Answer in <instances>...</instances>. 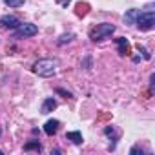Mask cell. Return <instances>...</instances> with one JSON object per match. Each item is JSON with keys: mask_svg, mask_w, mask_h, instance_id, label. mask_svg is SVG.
<instances>
[{"mask_svg": "<svg viewBox=\"0 0 155 155\" xmlns=\"http://www.w3.org/2000/svg\"><path fill=\"white\" fill-rule=\"evenodd\" d=\"M33 71L38 77H51L57 71V60H53V58H40V60L35 62Z\"/></svg>", "mask_w": 155, "mask_h": 155, "instance_id": "obj_1", "label": "cell"}, {"mask_svg": "<svg viewBox=\"0 0 155 155\" xmlns=\"http://www.w3.org/2000/svg\"><path fill=\"white\" fill-rule=\"evenodd\" d=\"M115 31V26L113 24H99L97 28H93L91 31H90V38L91 40H102V38H108V37H111V33Z\"/></svg>", "mask_w": 155, "mask_h": 155, "instance_id": "obj_2", "label": "cell"}, {"mask_svg": "<svg viewBox=\"0 0 155 155\" xmlns=\"http://www.w3.org/2000/svg\"><path fill=\"white\" fill-rule=\"evenodd\" d=\"M135 24H137V28H139V29H142V31L151 29V28H153V24H155V13H153V11L139 13V15H137Z\"/></svg>", "mask_w": 155, "mask_h": 155, "instance_id": "obj_3", "label": "cell"}, {"mask_svg": "<svg viewBox=\"0 0 155 155\" xmlns=\"http://www.w3.org/2000/svg\"><path fill=\"white\" fill-rule=\"evenodd\" d=\"M38 33V28L35 24H20L18 28H15V33L13 37L15 38H28V37H33Z\"/></svg>", "mask_w": 155, "mask_h": 155, "instance_id": "obj_4", "label": "cell"}, {"mask_svg": "<svg viewBox=\"0 0 155 155\" xmlns=\"http://www.w3.org/2000/svg\"><path fill=\"white\" fill-rule=\"evenodd\" d=\"M20 24H22V22H20L17 17H13V15H6V17L0 18V26L6 28V29H15V28H18Z\"/></svg>", "mask_w": 155, "mask_h": 155, "instance_id": "obj_5", "label": "cell"}, {"mask_svg": "<svg viewBox=\"0 0 155 155\" xmlns=\"http://www.w3.org/2000/svg\"><path fill=\"white\" fill-rule=\"evenodd\" d=\"M117 46H119V53H120L122 57L130 53V42H128V38H124V37L117 38Z\"/></svg>", "mask_w": 155, "mask_h": 155, "instance_id": "obj_6", "label": "cell"}, {"mask_svg": "<svg viewBox=\"0 0 155 155\" xmlns=\"http://www.w3.org/2000/svg\"><path fill=\"white\" fill-rule=\"evenodd\" d=\"M58 126H60V122H58V120H55V119H53V120H48V122H46V126H44V131H46L48 135H55V133H57V130H58Z\"/></svg>", "mask_w": 155, "mask_h": 155, "instance_id": "obj_7", "label": "cell"}, {"mask_svg": "<svg viewBox=\"0 0 155 155\" xmlns=\"http://www.w3.org/2000/svg\"><path fill=\"white\" fill-rule=\"evenodd\" d=\"M55 108H57V101L55 99H46L44 104H42V113H51Z\"/></svg>", "mask_w": 155, "mask_h": 155, "instance_id": "obj_8", "label": "cell"}, {"mask_svg": "<svg viewBox=\"0 0 155 155\" xmlns=\"http://www.w3.org/2000/svg\"><path fill=\"white\" fill-rule=\"evenodd\" d=\"M66 139L68 140H73L75 144H82V133L81 131H68L66 133Z\"/></svg>", "mask_w": 155, "mask_h": 155, "instance_id": "obj_9", "label": "cell"}, {"mask_svg": "<svg viewBox=\"0 0 155 155\" xmlns=\"http://www.w3.org/2000/svg\"><path fill=\"white\" fill-rule=\"evenodd\" d=\"M137 15H139V11H137V9H130V11L124 15V22H126V24H135Z\"/></svg>", "mask_w": 155, "mask_h": 155, "instance_id": "obj_10", "label": "cell"}, {"mask_svg": "<svg viewBox=\"0 0 155 155\" xmlns=\"http://www.w3.org/2000/svg\"><path fill=\"white\" fill-rule=\"evenodd\" d=\"M24 150H26V151H29V150H37V151H40V150H42V144H40L38 140H31V142H28V144L24 146Z\"/></svg>", "mask_w": 155, "mask_h": 155, "instance_id": "obj_11", "label": "cell"}, {"mask_svg": "<svg viewBox=\"0 0 155 155\" xmlns=\"http://www.w3.org/2000/svg\"><path fill=\"white\" fill-rule=\"evenodd\" d=\"M4 2L9 6V8H20L24 4V0H4Z\"/></svg>", "mask_w": 155, "mask_h": 155, "instance_id": "obj_12", "label": "cell"}, {"mask_svg": "<svg viewBox=\"0 0 155 155\" xmlns=\"http://www.w3.org/2000/svg\"><path fill=\"white\" fill-rule=\"evenodd\" d=\"M71 38H73V35H71V33H69V35H62V37H60V40H58V44H64V42H69Z\"/></svg>", "mask_w": 155, "mask_h": 155, "instance_id": "obj_13", "label": "cell"}, {"mask_svg": "<svg viewBox=\"0 0 155 155\" xmlns=\"http://www.w3.org/2000/svg\"><path fill=\"white\" fill-rule=\"evenodd\" d=\"M57 93H60V95H64V97H68V99L71 97V93H69V91H64V90H60V88L57 90Z\"/></svg>", "mask_w": 155, "mask_h": 155, "instance_id": "obj_14", "label": "cell"}, {"mask_svg": "<svg viewBox=\"0 0 155 155\" xmlns=\"http://www.w3.org/2000/svg\"><path fill=\"white\" fill-rule=\"evenodd\" d=\"M139 51H140V53L144 55V58H150V53H148V51H146L144 48H140V46H139Z\"/></svg>", "mask_w": 155, "mask_h": 155, "instance_id": "obj_15", "label": "cell"}, {"mask_svg": "<svg viewBox=\"0 0 155 155\" xmlns=\"http://www.w3.org/2000/svg\"><path fill=\"white\" fill-rule=\"evenodd\" d=\"M57 2H58L60 6H64V8H68V4L71 2V0H57Z\"/></svg>", "mask_w": 155, "mask_h": 155, "instance_id": "obj_16", "label": "cell"}, {"mask_svg": "<svg viewBox=\"0 0 155 155\" xmlns=\"http://www.w3.org/2000/svg\"><path fill=\"white\" fill-rule=\"evenodd\" d=\"M0 135H2V128H0Z\"/></svg>", "mask_w": 155, "mask_h": 155, "instance_id": "obj_17", "label": "cell"}]
</instances>
